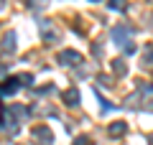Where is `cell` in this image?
<instances>
[{
	"mask_svg": "<svg viewBox=\"0 0 153 145\" xmlns=\"http://www.w3.org/2000/svg\"><path fill=\"white\" fill-rule=\"evenodd\" d=\"M112 38H115V43L117 46H128V28L125 26H117V28H112Z\"/></svg>",
	"mask_w": 153,
	"mask_h": 145,
	"instance_id": "cell-1",
	"label": "cell"
},
{
	"mask_svg": "<svg viewBox=\"0 0 153 145\" xmlns=\"http://www.w3.org/2000/svg\"><path fill=\"white\" fill-rule=\"evenodd\" d=\"M59 61H61V64H71V66H76L79 61H82V56L76 54V51H61V54H59Z\"/></svg>",
	"mask_w": 153,
	"mask_h": 145,
	"instance_id": "cell-2",
	"label": "cell"
},
{
	"mask_svg": "<svg viewBox=\"0 0 153 145\" xmlns=\"http://www.w3.org/2000/svg\"><path fill=\"white\" fill-rule=\"evenodd\" d=\"M18 81L21 79H5V87H3V94H16V89H18Z\"/></svg>",
	"mask_w": 153,
	"mask_h": 145,
	"instance_id": "cell-3",
	"label": "cell"
},
{
	"mask_svg": "<svg viewBox=\"0 0 153 145\" xmlns=\"http://www.w3.org/2000/svg\"><path fill=\"white\" fill-rule=\"evenodd\" d=\"M64 99L71 104V107H76V104H79V92H76V89H69V92L64 94Z\"/></svg>",
	"mask_w": 153,
	"mask_h": 145,
	"instance_id": "cell-4",
	"label": "cell"
},
{
	"mask_svg": "<svg viewBox=\"0 0 153 145\" xmlns=\"http://www.w3.org/2000/svg\"><path fill=\"white\" fill-rule=\"evenodd\" d=\"M125 130H128L125 122H115V125H110V135H115V138H117V135H123Z\"/></svg>",
	"mask_w": 153,
	"mask_h": 145,
	"instance_id": "cell-5",
	"label": "cell"
},
{
	"mask_svg": "<svg viewBox=\"0 0 153 145\" xmlns=\"http://www.w3.org/2000/svg\"><path fill=\"white\" fill-rule=\"evenodd\" d=\"M13 41H16V36H13V33H8V36H5V46H3V51H5V54L16 48V43H13Z\"/></svg>",
	"mask_w": 153,
	"mask_h": 145,
	"instance_id": "cell-6",
	"label": "cell"
},
{
	"mask_svg": "<svg viewBox=\"0 0 153 145\" xmlns=\"http://www.w3.org/2000/svg\"><path fill=\"white\" fill-rule=\"evenodd\" d=\"M110 10H125V0H110Z\"/></svg>",
	"mask_w": 153,
	"mask_h": 145,
	"instance_id": "cell-7",
	"label": "cell"
},
{
	"mask_svg": "<svg viewBox=\"0 0 153 145\" xmlns=\"http://www.w3.org/2000/svg\"><path fill=\"white\" fill-rule=\"evenodd\" d=\"M112 69H115V71H117V74H120V76H123V74H125V64H123V61H120V59H117V61H112Z\"/></svg>",
	"mask_w": 153,
	"mask_h": 145,
	"instance_id": "cell-8",
	"label": "cell"
},
{
	"mask_svg": "<svg viewBox=\"0 0 153 145\" xmlns=\"http://www.w3.org/2000/svg\"><path fill=\"white\" fill-rule=\"evenodd\" d=\"M87 143H89L87 138H76V143H74V145H87Z\"/></svg>",
	"mask_w": 153,
	"mask_h": 145,
	"instance_id": "cell-9",
	"label": "cell"
}]
</instances>
